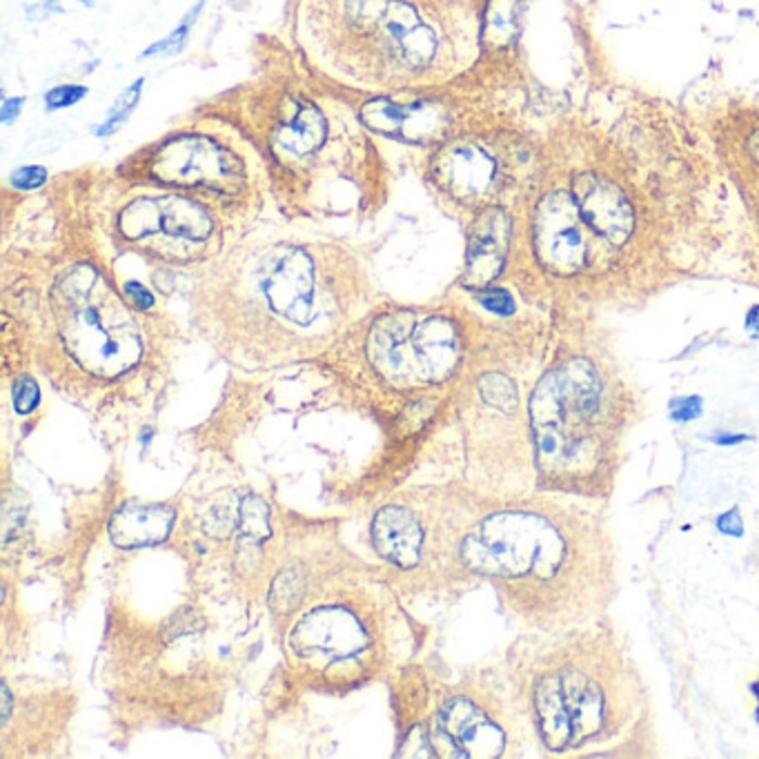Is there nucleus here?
I'll return each mask as SVG.
<instances>
[{
	"mask_svg": "<svg viewBox=\"0 0 759 759\" xmlns=\"http://www.w3.org/2000/svg\"><path fill=\"white\" fill-rule=\"evenodd\" d=\"M474 386H477L479 399L487 408L504 414V417L517 414L521 397H519V388H517L513 376H508L506 372H499V370H491V372L479 374Z\"/></svg>",
	"mask_w": 759,
	"mask_h": 759,
	"instance_id": "nucleus-17",
	"label": "nucleus"
},
{
	"mask_svg": "<svg viewBox=\"0 0 759 759\" xmlns=\"http://www.w3.org/2000/svg\"><path fill=\"white\" fill-rule=\"evenodd\" d=\"M523 715L549 757H650V688L611 617L562 635H530Z\"/></svg>",
	"mask_w": 759,
	"mask_h": 759,
	"instance_id": "nucleus-5",
	"label": "nucleus"
},
{
	"mask_svg": "<svg viewBox=\"0 0 759 759\" xmlns=\"http://www.w3.org/2000/svg\"><path fill=\"white\" fill-rule=\"evenodd\" d=\"M376 553L399 568H412L419 562L423 530L412 513L399 506L378 510L372 526Z\"/></svg>",
	"mask_w": 759,
	"mask_h": 759,
	"instance_id": "nucleus-15",
	"label": "nucleus"
},
{
	"mask_svg": "<svg viewBox=\"0 0 759 759\" xmlns=\"http://www.w3.org/2000/svg\"><path fill=\"white\" fill-rule=\"evenodd\" d=\"M61 198L100 248L174 267H203L265 219L212 196L83 166L51 177Z\"/></svg>",
	"mask_w": 759,
	"mask_h": 759,
	"instance_id": "nucleus-7",
	"label": "nucleus"
},
{
	"mask_svg": "<svg viewBox=\"0 0 759 759\" xmlns=\"http://www.w3.org/2000/svg\"><path fill=\"white\" fill-rule=\"evenodd\" d=\"M303 577L297 570H286L281 573L275 583L273 590H269V606L277 615H286L290 611H294L303 598Z\"/></svg>",
	"mask_w": 759,
	"mask_h": 759,
	"instance_id": "nucleus-19",
	"label": "nucleus"
},
{
	"mask_svg": "<svg viewBox=\"0 0 759 759\" xmlns=\"http://www.w3.org/2000/svg\"><path fill=\"white\" fill-rule=\"evenodd\" d=\"M294 646L301 655L346 658L363 646V630L348 613L323 611L301 622L294 632Z\"/></svg>",
	"mask_w": 759,
	"mask_h": 759,
	"instance_id": "nucleus-14",
	"label": "nucleus"
},
{
	"mask_svg": "<svg viewBox=\"0 0 759 759\" xmlns=\"http://www.w3.org/2000/svg\"><path fill=\"white\" fill-rule=\"evenodd\" d=\"M474 292H477V301L481 303V308H485L487 312H493L497 316H513L517 310L515 297L506 288L487 286V288H481Z\"/></svg>",
	"mask_w": 759,
	"mask_h": 759,
	"instance_id": "nucleus-21",
	"label": "nucleus"
},
{
	"mask_svg": "<svg viewBox=\"0 0 759 759\" xmlns=\"http://www.w3.org/2000/svg\"><path fill=\"white\" fill-rule=\"evenodd\" d=\"M192 110L252 145L275 212L290 224L372 221L393 198V166L357 94L316 74L292 43L258 38L252 74Z\"/></svg>",
	"mask_w": 759,
	"mask_h": 759,
	"instance_id": "nucleus-1",
	"label": "nucleus"
},
{
	"mask_svg": "<svg viewBox=\"0 0 759 759\" xmlns=\"http://www.w3.org/2000/svg\"><path fill=\"white\" fill-rule=\"evenodd\" d=\"M530 248L539 269L551 281L581 290L588 269V232L575 196L551 192L534 207Z\"/></svg>",
	"mask_w": 759,
	"mask_h": 759,
	"instance_id": "nucleus-11",
	"label": "nucleus"
},
{
	"mask_svg": "<svg viewBox=\"0 0 759 759\" xmlns=\"http://www.w3.org/2000/svg\"><path fill=\"white\" fill-rule=\"evenodd\" d=\"M51 179V172L43 166H25V168H19L5 185H10L12 190H19V192H36L40 188H45Z\"/></svg>",
	"mask_w": 759,
	"mask_h": 759,
	"instance_id": "nucleus-24",
	"label": "nucleus"
},
{
	"mask_svg": "<svg viewBox=\"0 0 759 759\" xmlns=\"http://www.w3.org/2000/svg\"><path fill=\"white\" fill-rule=\"evenodd\" d=\"M439 733L459 757H502L510 746V731L463 695L446 701Z\"/></svg>",
	"mask_w": 759,
	"mask_h": 759,
	"instance_id": "nucleus-13",
	"label": "nucleus"
},
{
	"mask_svg": "<svg viewBox=\"0 0 759 759\" xmlns=\"http://www.w3.org/2000/svg\"><path fill=\"white\" fill-rule=\"evenodd\" d=\"M123 290H125V294H128V299L136 305V308H141V310H152L154 308V303H156V299H154V294L143 286V284H138V281H128L125 286H123Z\"/></svg>",
	"mask_w": 759,
	"mask_h": 759,
	"instance_id": "nucleus-26",
	"label": "nucleus"
},
{
	"mask_svg": "<svg viewBox=\"0 0 759 759\" xmlns=\"http://www.w3.org/2000/svg\"><path fill=\"white\" fill-rule=\"evenodd\" d=\"M143 79L141 81H136L128 92H123V96L119 98V103H117V107H115V110H112V115H110V119H107L100 128H98V136H105V134H112L115 132V128L117 125H121L125 119H128V115H130V110H132V107L138 103V94H141V89H143Z\"/></svg>",
	"mask_w": 759,
	"mask_h": 759,
	"instance_id": "nucleus-22",
	"label": "nucleus"
},
{
	"mask_svg": "<svg viewBox=\"0 0 759 759\" xmlns=\"http://www.w3.org/2000/svg\"><path fill=\"white\" fill-rule=\"evenodd\" d=\"M468 250L466 273L461 277L463 288L481 290L493 286L508 265L515 224L508 207H487L466 224Z\"/></svg>",
	"mask_w": 759,
	"mask_h": 759,
	"instance_id": "nucleus-12",
	"label": "nucleus"
},
{
	"mask_svg": "<svg viewBox=\"0 0 759 759\" xmlns=\"http://www.w3.org/2000/svg\"><path fill=\"white\" fill-rule=\"evenodd\" d=\"M21 105H23V98L5 100V105H3V123H10L12 117L19 115V112H14V110H21Z\"/></svg>",
	"mask_w": 759,
	"mask_h": 759,
	"instance_id": "nucleus-30",
	"label": "nucleus"
},
{
	"mask_svg": "<svg viewBox=\"0 0 759 759\" xmlns=\"http://www.w3.org/2000/svg\"><path fill=\"white\" fill-rule=\"evenodd\" d=\"M53 339L65 359L94 384H119L147 354L136 308L89 254L65 261L47 292Z\"/></svg>",
	"mask_w": 759,
	"mask_h": 759,
	"instance_id": "nucleus-9",
	"label": "nucleus"
},
{
	"mask_svg": "<svg viewBox=\"0 0 759 759\" xmlns=\"http://www.w3.org/2000/svg\"><path fill=\"white\" fill-rule=\"evenodd\" d=\"M675 406H679V410H677V408L673 410L675 419H692V417H697V414H699V410H701V401H699V397H688V399H682V401H677Z\"/></svg>",
	"mask_w": 759,
	"mask_h": 759,
	"instance_id": "nucleus-28",
	"label": "nucleus"
},
{
	"mask_svg": "<svg viewBox=\"0 0 759 759\" xmlns=\"http://www.w3.org/2000/svg\"><path fill=\"white\" fill-rule=\"evenodd\" d=\"M87 94V87L83 85H61V87H53L45 94V107L51 112V110H63V107H72L76 105L83 96Z\"/></svg>",
	"mask_w": 759,
	"mask_h": 759,
	"instance_id": "nucleus-25",
	"label": "nucleus"
},
{
	"mask_svg": "<svg viewBox=\"0 0 759 759\" xmlns=\"http://www.w3.org/2000/svg\"><path fill=\"white\" fill-rule=\"evenodd\" d=\"M374 308L359 245L265 221L196 269L192 325L230 363L279 368L328 352Z\"/></svg>",
	"mask_w": 759,
	"mask_h": 759,
	"instance_id": "nucleus-2",
	"label": "nucleus"
},
{
	"mask_svg": "<svg viewBox=\"0 0 759 759\" xmlns=\"http://www.w3.org/2000/svg\"><path fill=\"white\" fill-rule=\"evenodd\" d=\"M468 570L493 579L530 635H562L609 619L619 549L604 502L523 491L463 537Z\"/></svg>",
	"mask_w": 759,
	"mask_h": 759,
	"instance_id": "nucleus-3",
	"label": "nucleus"
},
{
	"mask_svg": "<svg viewBox=\"0 0 759 759\" xmlns=\"http://www.w3.org/2000/svg\"><path fill=\"white\" fill-rule=\"evenodd\" d=\"M493 0H292L290 43L357 96L439 87L485 51Z\"/></svg>",
	"mask_w": 759,
	"mask_h": 759,
	"instance_id": "nucleus-4",
	"label": "nucleus"
},
{
	"mask_svg": "<svg viewBox=\"0 0 759 759\" xmlns=\"http://www.w3.org/2000/svg\"><path fill=\"white\" fill-rule=\"evenodd\" d=\"M14 408L21 414H29L40 403V388L32 374H21L14 382Z\"/></svg>",
	"mask_w": 759,
	"mask_h": 759,
	"instance_id": "nucleus-23",
	"label": "nucleus"
},
{
	"mask_svg": "<svg viewBox=\"0 0 759 759\" xmlns=\"http://www.w3.org/2000/svg\"><path fill=\"white\" fill-rule=\"evenodd\" d=\"M174 526V510L162 504L123 506L110 523V537L119 549H143L166 541Z\"/></svg>",
	"mask_w": 759,
	"mask_h": 759,
	"instance_id": "nucleus-16",
	"label": "nucleus"
},
{
	"mask_svg": "<svg viewBox=\"0 0 759 759\" xmlns=\"http://www.w3.org/2000/svg\"><path fill=\"white\" fill-rule=\"evenodd\" d=\"M637 414L635 393L600 359L570 352L555 361L528 397L534 491L606 504Z\"/></svg>",
	"mask_w": 759,
	"mask_h": 759,
	"instance_id": "nucleus-6",
	"label": "nucleus"
},
{
	"mask_svg": "<svg viewBox=\"0 0 759 759\" xmlns=\"http://www.w3.org/2000/svg\"><path fill=\"white\" fill-rule=\"evenodd\" d=\"M718 528L728 534V537H742L744 532V523H742V515H739V508H731L728 513L720 515L718 519Z\"/></svg>",
	"mask_w": 759,
	"mask_h": 759,
	"instance_id": "nucleus-27",
	"label": "nucleus"
},
{
	"mask_svg": "<svg viewBox=\"0 0 759 759\" xmlns=\"http://www.w3.org/2000/svg\"><path fill=\"white\" fill-rule=\"evenodd\" d=\"M121 177L212 196L263 219L273 207L263 162L228 123L194 110L112 166Z\"/></svg>",
	"mask_w": 759,
	"mask_h": 759,
	"instance_id": "nucleus-8",
	"label": "nucleus"
},
{
	"mask_svg": "<svg viewBox=\"0 0 759 759\" xmlns=\"http://www.w3.org/2000/svg\"><path fill=\"white\" fill-rule=\"evenodd\" d=\"M746 330L750 337L759 339V305L750 308V312L746 314Z\"/></svg>",
	"mask_w": 759,
	"mask_h": 759,
	"instance_id": "nucleus-29",
	"label": "nucleus"
},
{
	"mask_svg": "<svg viewBox=\"0 0 759 759\" xmlns=\"http://www.w3.org/2000/svg\"><path fill=\"white\" fill-rule=\"evenodd\" d=\"M363 354L376 378L393 388L442 386L457 368V341L442 312L395 308L372 316Z\"/></svg>",
	"mask_w": 759,
	"mask_h": 759,
	"instance_id": "nucleus-10",
	"label": "nucleus"
},
{
	"mask_svg": "<svg viewBox=\"0 0 759 759\" xmlns=\"http://www.w3.org/2000/svg\"><path fill=\"white\" fill-rule=\"evenodd\" d=\"M239 526L245 541H258L267 539L273 528H269V508L258 497H245L239 506Z\"/></svg>",
	"mask_w": 759,
	"mask_h": 759,
	"instance_id": "nucleus-18",
	"label": "nucleus"
},
{
	"mask_svg": "<svg viewBox=\"0 0 759 759\" xmlns=\"http://www.w3.org/2000/svg\"><path fill=\"white\" fill-rule=\"evenodd\" d=\"M239 506H232L228 502L214 504L203 519V530L212 537H219V539L230 537L234 532V528L239 526Z\"/></svg>",
	"mask_w": 759,
	"mask_h": 759,
	"instance_id": "nucleus-20",
	"label": "nucleus"
}]
</instances>
